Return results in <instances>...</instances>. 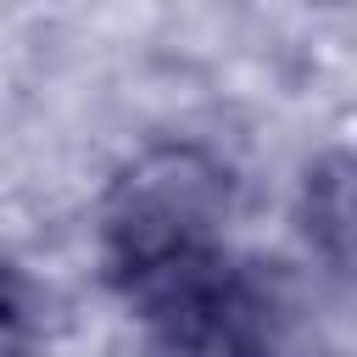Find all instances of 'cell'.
<instances>
[{"instance_id": "6da1fadb", "label": "cell", "mask_w": 357, "mask_h": 357, "mask_svg": "<svg viewBox=\"0 0 357 357\" xmlns=\"http://www.w3.org/2000/svg\"><path fill=\"white\" fill-rule=\"evenodd\" d=\"M229 212V173L201 145H151L106 190V257L128 290H145L178 268H195L212 251V234Z\"/></svg>"}, {"instance_id": "7a4b0ae2", "label": "cell", "mask_w": 357, "mask_h": 357, "mask_svg": "<svg viewBox=\"0 0 357 357\" xmlns=\"http://www.w3.org/2000/svg\"><path fill=\"white\" fill-rule=\"evenodd\" d=\"M151 324V357H257V301L218 257L134 290Z\"/></svg>"}, {"instance_id": "3957f363", "label": "cell", "mask_w": 357, "mask_h": 357, "mask_svg": "<svg viewBox=\"0 0 357 357\" xmlns=\"http://www.w3.org/2000/svg\"><path fill=\"white\" fill-rule=\"evenodd\" d=\"M307 234L324 245L335 268L351 262V162L329 156L307 178Z\"/></svg>"}, {"instance_id": "277c9868", "label": "cell", "mask_w": 357, "mask_h": 357, "mask_svg": "<svg viewBox=\"0 0 357 357\" xmlns=\"http://www.w3.org/2000/svg\"><path fill=\"white\" fill-rule=\"evenodd\" d=\"M0 357H33V312L11 262H0Z\"/></svg>"}]
</instances>
